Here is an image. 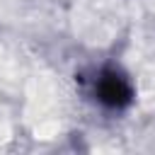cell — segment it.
Listing matches in <instances>:
<instances>
[{
	"label": "cell",
	"mask_w": 155,
	"mask_h": 155,
	"mask_svg": "<svg viewBox=\"0 0 155 155\" xmlns=\"http://www.w3.org/2000/svg\"><path fill=\"white\" fill-rule=\"evenodd\" d=\"M90 92L97 99V104L109 111H124L136 99V90H133L131 78L119 65H111V63L94 70V75L90 80Z\"/></svg>",
	"instance_id": "cell-1"
}]
</instances>
